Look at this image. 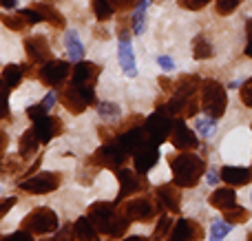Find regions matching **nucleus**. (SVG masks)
<instances>
[{
  "mask_svg": "<svg viewBox=\"0 0 252 241\" xmlns=\"http://www.w3.org/2000/svg\"><path fill=\"white\" fill-rule=\"evenodd\" d=\"M246 29H248V47H246V53L252 58V20H248V27H246Z\"/></svg>",
  "mask_w": 252,
  "mask_h": 241,
  "instance_id": "obj_47",
  "label": "nucleus"
},
{
  "mask_svg": "<svg viewBox=\"0 0 252 241\" xmlns=\"http://www.w3.org/2000/svg\"><path fill=\"white\" fill-rule=\"evenodd\" d=\"M239 97H241V102H244L246 106H250V109H252V78H250V80H246V82L241 84Z\"/></svg>",
  "mask_w": 252,
  "mask_h": 241,
  "instance_id": "obj_39",
  "label": "nucleus"
},
{
  "mask_svg": "<svg viewBox=\"0 0 252 241\" xmlns=\"http://www.w3.org/2000/svg\"><path fill=\"white\" fill-rule=\"evenodd\" d=\"M179 4H182L184 9H188V11H199V9H204L206 4L210 2V0H177Z\"/></svg>",
  "mask_w": 252,
  "mask_h": 241,
  "instance_id": "obj_40",
  "label": "nucleus"
},
{
  "mask_svg": "<svg viewBox=\"0 0 252 241\" xmlns=\"http://www.w3.org/2000/svg\"><path fill=\"white\" fill-rule=\"evenodd\" d=\"M153 241H161V239H157V237H153Z\"/></svg>",
  "mask_w": 252,
  "mask_h": 241,
  "instance_id": "obj_54",
  "label": "nucleus"
},
{
  "mask_svg": "<svg viewBox=\"0 0 252 241\" xmlns=\"http://www.w3.org/2000/svg\"><path fill=\"white\" fill-rule=\"evenodd\" d=\"M22 78H25V71H22L20 64H7V66L2 69L0 82H2L4 87H9V89H16L18 84L22 82Z\"/></svg>",
  "mask_w": 252,
  "mask_h": 241,
  "instance_id": "obj_26",
  "label": "nucleus"
},
{
  "mask_svg": "<svg viewBox=\"0 0 252 241\" xmlns=\"http://www.w3.org/2000/svg\"><path fill=\"white\" fill-rule=\"evenodd\" d=\"M69 73H71L69 62H64V60H56V58H53V60L44 62V64L40 66L38 78H40V82L47 84V87L58 89V87H62V84L66 82Z\"/></svg>",
  "mask_w": 252,
  "mask_h": 241,
  "instance_id": "obj_11",
  "label": "nucleus"
},
{
  "mask_svg": "<svg viewBox=\"0 0 252 241\" xmlns=\"http://www.w3.org/2000/svg\"><path fill=\"white\" fill-rule=\"evenodd\" d=\"M64 47H66V53H69V58L73 62L84 60V47H82V42H80V35L75 29H69L64 33Z\"/></svg>",
  "mask_w": 252,
  "mask_h": 241,
  "instance_id": "obj_25",
  "label": "nucleus"
},
{
  "mask_svg": "<svg viewBox=\"0 0 252 241\" xmlns=\"http://www.w3.org/2000/svg\"><path fill=\"white\" fill-rule=\"evenodd\" d=\"M0 20L4 22V27H9V29H13V31H22L25 27H31L29 22H27L25 13H22V9H20V11H16L13 16H7V13H2V16H0Z\"/></svg>",
  "mask_w": 252,
  "mask_h": 241,
  "instance_id": "obj_31",
  "label": "nucleus"
},
{
  "mask_svg": "<svg viewBox=\"0 0 252 241\" xmlns=\"http://www.w3.org/2000/svg\"><path fill=\"white\" fill-rule=\"evenodd\" d=\"M208 184H217V173L208 171Z\"/></svg>",
  "mask_w": 252,
  "mask_h": 241,
  "instance_id": "obj_50",
  "label": "nucleus"
},
{
  "mask_svg": "<svg viewBox=\"0 0 252 241\" xmlns=\"http://www.w3.org/2000/svg\"><path fill=\"white\" fill-rule=\"evenodd\" d=\"M170 171H173V181L179 188H195L199 180L206 175V164L201 157L192 155L190 151H182L179 155H170Z\"/></svg>",
  "mask_w": 252,
  "mask_h": 241,
  "instance_id": "obj_3",
  "label": "nucleus"
},
{
  "mask_svg": "<svg viewBox=\"0 0 252 241\" xmlns=\"http://www.w3.org/2000/svg\"><path fill=\"white\" fill-rule=\"evenodd\" d=\"M201 89V80L199 75H182V78L175 82L173 87V97H170L168 111L173 118H195L197 111H199V100H197V93Z\"/></svg>",
  "mask_w": 252,
  "mask_h": 241,
  "instance_id": "obj_1",
  "label": "nucleus"
},
{
  "mask_svg": "<svg viewBox=\"0 0 252 241\" xmlns=\"http://www.w3.org/2000/svg\"><path fill=\"white\" fill-rule=\"evenodd\" d=\"M155 202L159 206V212H175L177 215L182 208V195H179V186L164 184L155 188Z\"/></svg>",
  "mask_w": 252,
  "mask_h": 241,
  "instance_id": "obj_14",
  "label": "nucleus"
},
{
  "mask_svg": "<svg viewBox=\"0 0 252 241\" xmlns=\"http://www.w3.org/2000/svg\"><path fill=\"white\" fill-rule=\"evenodd\" d=\"M118 58H120V66L128 78H135L137 75V66H135V53H133V42H130L128 35H122L118 44Z\"/></svg>",
  "mask_w": 252,
  "mask_h": 241,
  "instance_id": "obj_20",
  "label": "nucleus"
},
{
  "mask_svg": "<svg viewBox=\"0 0 252 241\" xmlns=\"http://www.w3.org/2000/svg\"><path fill=\"white\" fill-rule=\"evenodd\" d=\"M246 241H252V233H248V239H246Z\"/></svg>",
  "mask_w": 252,
  "mask_h": 241,
  "instance_id": "obj_52",
  "label": "nucleus"
},
{
  "mask_svg": "<svg viewBox=\"0 0 252 241\" xmlns=\"http://www.w3.org/2000/svg\"><path fill=\"white\" fill-rule=\"evenodd\" d=\"M204 239V228L192 219H177L170 228L166 241H201Z\"/></svg>",
  "mask_w": 252,
  "mask_h": 241,
  "instance_id": "obj_15",
  "label": "nucleus"
},
{
  "mask_svg": "<svg viewBox=\"0 0 252 241\" xmlns=\"http://www.w3.org/2000/svg\"><path fill=\"white\" fill-rule=\"evenodd\" d=\"M91 7H93V13H95V18L100 22L109 20V18L115 13L113 4H111L109 0H91Z\"/></svg>",
  "mask_w": 252,
  "mask_h": 241,
  "instance_id": "obj_32",
  "label": "nucleus"
},
{
  "mask_svg": "<svg viewBox=\"0 0 252 241\" xmlns=\"http://www.w3.org/2000/svg\"><path fill=\"white\" fill-rule=\"evenodd\" d=\"M33 9L42 16V22H49L51 27H56V29H62L64 27V16H62L60 11H58L53 4H47V2H33Z\"/></svg>",
  "mask_w": 252,
  "mask_h": 241,
  "instance_id": "obj_23",
  "label": "nucleus"
},
{
  "mask_svg": "<svg viewBox=\"0 0 252 241\" xmlns=\"http://www.w3.org/2000/svg\"><path fill=\"white\" fill-rule=\"evenodd\" d=\"M115 175H118L120 180V193H118V204L124 202L126 197H130V195H137L142 193V190L148 188L146 180H144L142 175H139L137 171H130V168H120V171H115Z\"/></svg>",
  "mask_w": 252,
  "mask_h": 241,
  "instance_id": "obj_12",
  "label": "nucleus"
},
{
  "mask_svg": "<svg viewBox=\"0 0 252 241\" xmlns=\"http://www.w3.org/2000/svg\"><path fill=\"white\" fill-rule=\"evenodd\" d=\"M97 113H100L102 118H118L120 106L113 104V102H100V104H97Z\"/></svg>",
  "mask_w": 252,
  "mask_h": 241,
  "instance_id": "obj_36",
  "label": "nucleus"
},
{
  "mask_svg": "<svg viewBox=\"0 0 252 241\" xmlns=\"http://www.w3.org/2000/svg\"><path fill=\"white\" fill-rule=\"evenodd\" d=\"M42 241H58V239H42Z\"/></svg>",
  "mask_w": 252,
  "mask_h": 241,
  "instance_id": "obj_53",
  "label": "nucleus"
},
{
  "mask_svg": "<svg viewBox=\"0 0 252 241\" xmlns=\"http://www.w3.org/2000/svg\"><path fill=\"white\" fill-rule=\"evenodd\" d=\"M157 62H159V66H161L164 71H173V69H175V62L170 60L168 56H159V58H157Z\"/></svg>",
  "mask_w": 252,
  "mask_h": 241,
  "instance_id": "obj_45",
  "label": "nucleus"
},
{
  "mask_svg": "<svg viewBox=\"0 0 252 241\" xmlns=\"http://www.w3.org/2000/svg\"><path fill=\"white\" fill-rule=\"evenodd\" d=\"M38 146H40V140L35 137L33 128H29V131H27L25 135L20 137V157L27 162V159L31 157V155L38 153Z\"/></svg>",
  "mask_w": 252,
  "mask_h": 241,
  "instance_id": "obj_27",
  "label": "nucleus"
},
{
  "mask_svg": "<svg viewBox=\"0 0 252 241\" xmlns=\"http://www.w3.org/2000/svg\"><path fill=\"white\" fill-rule=\"evenodd\" d=\"M73 233H75V239L78 241H100V233H97V228L91 224L89 217H80V219L75 221Z\"/></svg>",
  "mask_w": 252,
  "mask_h": 241,
  "instance_id": "obj_24",
  "label": "nucleus"
},
{
  "mask_svg": "<svg viewBox=\"0 0 252 241\" xmlns=\"http://www.w3.org/2000/svg\"><path fill=\"white\" fill-rule=\"evenodd\" d=\"M0 7L2 9H13L16 7V0H0Z\"/></svg>",
  "mask_w": 252,
  "mask_h": 241,
  "instance_id": "obj_49",
  "label": "nucleus"
},
{
  "mask_svg": "<svg viewBox=\"0 0 252 241\" xmlns=\"http://www.w3.org/2000/svg\"><path fill=\"white\" fill-rule=\"evenodd\" d=\"M44 115H49V109L40 102V104H33V106H29L27 109V118L31 120V122H35V120H40V118H44Z\"/></svg>",
  "mask_w": 252,
  "mask_h": 241,
  "instance_id": "obj_37",
  "label": "nucleus"
},
{
  "mask_svg": "<svg viewBox=\"0 0 252 241\" xmlns=\"http://www.w3.org/2000/svg\"><path fill=\"white\" fill-rule=\"evenodd\" d=\"M168 140L177 151H195L197 146H199L197 135L186 126V122H184L182 118L173 120V128H170Z\"/></svg>",
  "mask_w": 252,
  "mask_h": 241,
  "instance_id": "obj_13",
  "label": "nucleus"
},
{
  "mask_svg": "<svg viewBox=\"0 0 252 241\" xmlns=\"http://www.w3.org/2000/svg\"><path fill=\"white\" fill-rule=\"evenodd\" d=\"M250 219V211L248 208H241V206H232V208H226L223 211V221H228V224H246V221Z\"/></svg>",
  "mask_w": 252,
  "mask_h": 241,
  "instance_id": "obj_29",
  "label": "nucleus"
},
{
  "mask_svg": "<svg viewBox=\"0 0 252 241\" xmlns=\"http://www.w3.org/2000/svg\"><path fill=\"white\" fill-rule=\"evenodd\" d=\"M0 241H33V235H29L27 230H18V233L7 235V237H2Z\"/></svg>",
  "mask_w": 252,
  "mask_h": 241,
  "instance_id": "obj_42",
  "label": "nucleus"
},
{
  "mask_svg": "<svg viewBox=\"0 0 252 241\" xmlns=\"http://www.w3.org/2000/svg\"><path fill=\"white\" fill-rule=\"evenodd\" d=\"M122 241H148V239H144V237H126Z\"/></svg>",
  "mask_w": 252,
  "mask_h": 241,
  "instance_id": "obj_51",
  "label": "nucleus"
},
{
  "mask_svg": "<svg viewBox=\"0 0 252 241\" xmlns=\"http://www.w3.org/2000/svg\"><path fill=\"white\" fill-rule=\"evenodd\" d=\"M232 224H228V221H213V226H210V241H223L228 237V233H230Z\"/></svg>",
  "mask_w": 252,
  "mask_h": 241,
  "instance_id": "obj_33",
  "label": "nucleus"
},
{
  "mask_svg": "<svg viewBox=\"0 0 252 241\" xmlns=\"http://www.w3.org/2000/svg\"><path fill=\"white\" fill-rule=\"evenodd\" d=\"M56 239L58 241H78V239H75V233H73V226H69V224L62 226L60 233L56 235Z\"/></svg>",
  "mask_w": 252,
  "mask_h": 241,
  "instance_id": "obj_41",
  "label": "nucleus"
},
{
  "mask_svg": "<svg viewBox=\"0 0 252 241\" xmlns=\"http://www.w3.org/2000/svg\"><path fill=\"white\" fill-rule=\"evenodd\" d=\"M133 162H135V171H137L139 175H146V173L151 171V168H155V164L159 162V146L148 140L146 144L139 146L133 153Z\"/></svg>",
  "mask_w": 252,
  "mask_h": 241,
  "instance_id": "obj_17",
  "label": "nucleus"
},
{
  "mask_svg": "<svg viewBox=\"0 0 252 241\" xmlns=\"http://www.w3.org/2000/svg\"><path fill=\"white\" fill-rule=\"evenodd\" d=\"M241 4V0H217L215 9H217L219 16H230V13L237 11V7Z\"/></svg>",
  "mask_w": 252,
  "mask_h": 241,
  "instance_id": "obj_35",
  "label": "nucleus"
},
{
  "mask_svg": "<svg viewBox=\"0 0 252 241\" xmlns=\"http://www.w3.org/2000/svg\"><path fill=\"white\" fill-rule=\"evenodd\" d=\"M100 66L93 64V62H87V60H80L78 64H75L73 69V84H78V87H89L93 89L97 82V78H100Z\"/></svg>",
  "mask_w": 252,
  "mask_h": 241,
  "instance_id": "obj_19",
  "label": "nucleus"
},
{
  "mask_svg": "<svg viewBox=\"0 0 252 241\" xmlns=\"http://www.w3.org/2000/svg\"><path fill=\"white\" fill-rule=\"evenodd\" d=\"M197 128L204 137L215 135V118H206V120H197Z\"/></svg>",
  "mask_w": 252,
  "mask_h": 241,
  "instance_id": "obj_38",
  "label": "nucleus"
},
{
  "mask_svg": "<svg viewBox=\"0 0 252 241\" xmlns=\"http://www.w3.org/2000/svg\"><path fill=\"white\" fill-rule=\"evenodd\" d=\"M22 230H27L29 235H51L58 230V215L51 208H33L29 215L22 219Z\"/></svg>",
  "mask_w": 252,
  "mask_h": 241,
  "instance_id": "obj_6",
  "label": "nucleus"
},
{
  "mask_svg": "<svg viewBox=\"0 0 252 241\" xmlns=\"http://www.w3.org/2000/svg\"><path fill=\"white\" fill-rule=\"evenodd\" d=\"M120 211L128 217L130 221H139V224H151L155 215L159 212L157 202L151 195H137V197L128 199V202H120Z\"/></svg>",
  "mask_w": 252,
  "mask_h": 241,
  "instance_id": "obj_5",
  "label": "nucleus"
},
{
  "mask_svg": "<svg viewBox=\"0 0 252 241\" xmlns=\"http://www.w3.org/2000/svg\"><path fill=\"white\" fill-rule=\"evenodd\" d=\"M7 146H9V135L0 128V159L7 155Z\"/></svg>",
  "mask_w": 252,
  "mask_h": 241,
  "instance_id": "obj_44",
  "label": "nucleus"
},
{
  "mask_svg": "<svg viewBox=\"0 0 252 241\" xmlns=\"http://www.w3.org/2000/svg\"><path fill=\"white\" fill-rule=\"evenodd\" d=\"M192 56H195L197 60H208V58H213V47H210V42L204 35H197L195 38V42H192Z\"/></svg>",
  "mask_w": 252,
  "mask_h": 241,
  "instance_id": "obj_30",
  "label": "nucleus"
},
{
  "mask_svg": "<svg viewBox=\"0 0 252 241\" xmlns=\"http://www.w3.org/2000/svg\"><path fill=\"white\" fill-rule=\"evenodd\" d=\"M16 206V197H7V199H0V219L7 217V212Z\"/></svg>",
  "mask_w": 252,
  "mask_h": 241,
  "instance_id": "obj_43",
  "label": "nucleus"
},
{
  "mask_svg": "<svg viewBox=\"0 0 252 241\" xmlns=\"http://www.w3.org/2000/svg\"><path fill=\"white\" fill-rule=\"evenodd\" d=\"M33 133L40 140V144H49L53 137L62 133V120L56 115H44L33 122Z\"/></svg>",
  "mask_w": 252,
  "mask_h": 241,
  "instance_id": "obj_18",
  "label": "nucleus"
},
{
  "mask_svg": "<svg viewBox=\"0 0 252 241\" xmlns=\"http://www.w3.org/2000/svg\"><path fill=\"white\" fill-rule=\"evenodd\" d=\"M25 53H27V58H29L31 64L42 66L44 62L53 60L51 47H49V42H47L44 35H31V38H27L25 40Z\"/></svg>",
  "mask_w": 252,
  "mask_h": 241,
  "instance_id": "obj_16",
  "label": "nucleus"
},
{
  "mask_svg": "<svg viewBox=\"0 0 252 241\" xmlns=\"http://www.w3.org/2000/svg\"><path fill=\"white\" fill-rule=\"evenodd\" d=\"M60 184H62V173L40 171V173L29 175L27 180H22L20 184H18V188L25 190V193H31V195H47V193H53Z\"/></svg>",
  "mask_w": 252,
  "mask_h": 241,
  "instance_id": "obj_9",
  "label": "nucleus"
},
{
  "mask_svg": "<svg viewBox=\"0 0 252 241\" xmlns=\"http://www.w3.org/2000/svg\"><path fill=\"white\" fill-rule=\"evenodd\" d=\"M210 206L217 208V211H226V208H232L237 204V193L232 186H223V188H217L213 195H210Z\"/></svg>",
  "mask_w": 252,
  "mask_h": 241,
  "instance_id": "obj_22",
  "label": "nucleus"
},
{
  "mask_svg": "<svg viewBox=\"0 0 252 241\" xmlns=\"http://www.w3.org/2000/svg\"><path fill=\"white\" fill-rule=\"evenodd\" d=\"M128 159V153L118 144V140H111L93 155L91 162L97 164V168H111V171H120L124 162Z\"/></svg>",
  "mask_w": 252,
  "mask_h": 241,
  "instance_id": "obj_10",
  "label": "nucleus"
},
{
  "mask_svg": "<svg viewBox=\"0 0 252 241\" xmlns=\"http://www.w3.org/2000/svg\"><path fill=\"white\" fill-rule=\"evenodd\" d=\"M146 9H148V0H135V11H133V33H144V27H146Z\"/></svg>",
  "mask_w": 252,
  "mask_h": 241,
  "instance_id": "obj_28",
  "label": "nucleus"
},
{
  "mask_svg": "<svg viewBox=\"0 0 252 241\" xmlns=\"http://www.w3.org/2000/svg\"><path fill=\"white\" fill-rule=\"evenodd\" d=\"M221 180L228 186H246L252 181V168H241V166H223L221 168Z\"/></svg>",
  "mask_w": 252,
  "mask_h": 241,
  "instance_id": "obj_21",
  "label": "nucleus"
},
{
  "mask_svg": "<svg viewBox=\"0 0 252 241\" xmlns=\"http://www.w3.org/2000/svg\"><path fill=\"white\" fill-rule=\"evenodd\" d=\"M170 128H173V115L166 109H155V113L148 115L146 122H144V133L153 144H164L170 135Z\"/></svg>",
  "mask_w": 252,
  "mask_h": 241,
  "instance_id": "obj_7",
  "label": "nucleus"
},
{
  "mask_svg": "<svg viewBox=\"0 0 252 241\" xmlns=\"http://www.w3.org/2000/svg\"><path fill=\"white\" fill-rule=\"evenodd\" d=\"M170 228H173V217H168L166 212H161L159 221H157V226H155V235H153V237L166 239V237H168V233H170Z\"/></svg>",
  "mask_w": 252,
  "mask_h": 241,
  "instance_id": "obj_34",
  "label": "nucleus"
},
{
  "mask_svg": "<svg viewBox=\"0 0 252 241\" xmlns=\"http://www.w3.org/2000/svg\"><path fill=\"white\" fill-rule=\"evenodd\" d=\"M42 104L47 106L49 111H51V109H53V104H56V93H49V95L44 97V102H42Z\"/></svg>",
  "mask_w": 252,
  "mask_h": 241,
  "instance_id": "obj_48",
  "label": "nucleus"
},
{
  "mask_svg": "<svg viewBox=\"0 0 252 241\" xmlns=\"http://www.w3.org/2000/svg\"><path fill=\"white\" fill-rule=\"evenodd\" d=\"M201 109L208 118L219 120L228 109V93L217 80H206L201 82Z\"/></svg>",
  "mask_w": 252,
  "mask_h": 241,
  "instance_id": "obj_4",
  "label": "nucleus"
},
{
  "mask_svg": "<svg viewBox=\"0 0 252 241\" xmlns=\"http://www.w3.org/2000/svg\"><path fill=\"white\" fill-rule=\"evenodd\" d=\"M60 104L64 106L69 113L80 115L84 113V109L91 104H95V93L89 87H78V84H71L64 91L60 93Z\"/></svg>",
  "mask_w": 252,
  "mask_h": 241,
  "instance_id": "obj_8",
  "label": "nucleus"
},
{
  "mask_svg": "<svg viewBox=\"0 0 252 241\" xmlns=\"http://www.w3.org/2000/svg\"><path fill=\"white\" fill-rule=\"evenodd\" d=\"M113 4V9H128L130 4H135V0H109Z\"/></svg>",
  "mask_w": 252,
  "mask_h": 241,
  "instance_id": "obj_46",
  "label": "nucleus"
},
{
  "mask_svg": "<svg viewBox=\"0 0 252 241\" xmlns=\"http://www.w3.org/2000/svg\"><path fill=\"white\" fill-rule=\"evenodd\" d=\"M87 217L91 219V224L97 228L100 235H106L111 239H118L126 235L130 226V219L124 215L122 211H118L115 204H109V202H97L89 208Z\"/></svg>",
  "mask_w": 252,
  "mask_h": 241,
  "instance_id": "obj_2",
  "label": "nucleus"
}]
</instances>
